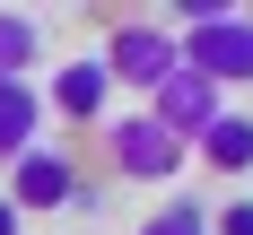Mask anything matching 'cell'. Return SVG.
Instances as JSON below:
<instances>
[{
    "instance_id": "6da1fadb",
    "label": "cell",
    "mask_w": 253,
    "mask_h": 235,
    "mask_svg": "<svg viewBox=\"0 0 253 235\" xmlns=\"http://www.w3.org/2000/svg\"><path fill=\"white\" fill-rule=\"evenodd\" d=\"M96 148H105V166H114L123 183H175L183 157H192L175 131H157L149 113H114V122L96 131Z\"/></svg>"
},
{
    "instance_id": "7a4b0ae2",
    "label": "cell",
    "mask_w": 253,
    "mask_h": 235,
    "mask_svg": "<svg viewBox=\"0 0 253 235\" xmlns=\"http://www.w3.org/2000/svg\"><path fill=\"white\" fill-rule=\"evenodd\" d=\"M96 61H105L114 87H140V96H149L183 52H175V35H166L157 18H114V26H105V44H96Z\"/></svg>"
},
{
    "instance_id": "3957f363",
    "label": "cell",
    "mask_w": 253,
    "mask_h": 235,
    "mask_svg": "<svg viewBox=\"0 0 253 235\" xmlns=\"http://www.w3.org/2000/svg\"><path fill=\"white\" fill-rule=\"evenodd\" d=\"M183 70H201L218 96L227 87H253V18H210V26H183L175 35Z\"/></svg>"
},
{
    "instance_id": "277c9868",
    "label": "cell",
    "mask_w": 253,
    "mask_h": 235,
    "mask_svg": "<svg viewBox=\"0 0 253 235\" xmlns=\"http://www.w3.org/2000/svg\"><path fill=\"white\" fill-rule=\"evenodd\" d=\"M44 113H52V122H70V131H105V122H114V78H105V61H96V52L52 61Z\"/></svg>"
},
{
    "instance_id": "5b68a950",
    "label": "cell",
    "mask_w": 253,
    "mask_h": 235,
    "mask_svg": "<svg viewBox=\"0 0 253 235\" xmlns=\"http://www.w3.org/2000/svg\"><path fill=\"white\" fill-rule=\"evenodd\" d=\"M140 113H149L157 131H175L183 148H192V139H201V131L218 122V113H227V96H218V87H210L201 70H183V61H175V70H166V78L149 87V104H140Z\"/></svg>"
},
{
    "instance_id": "8992f818",
    "label": "cell",
    "mask_w": 253,
    "mask_h": 235,
    "mask_svg": "<svg viewBox=\"0 0 253 235\" xmlns=\"http://www.w3.org/2000/svg\"><path fill=\"white\" fill-rule=\"evenodd\" d=\"M0 192H9V209H18V218H26V209H44V218H52V209L79 201V157L61 148V139H44V148H26L18 166H9V183H0Z\"/></svg>"
},
{
    "instance_id": "52a82bcc",
    "label": "cell",
    "mask_w": 253,
    "mask_h": 235,
    "mask_svg": "<svg viewBox=\"0 0 253 235\" xmlns=\"http://www.w3.org/2000/svg\"><path fill=\"white\" fill-rule=\"evenodd\" d=\"M44 78H0V166H18L26 148H44Z\"/></svg>"
},
{
    "instance_id": "ba28073f",
    "label": "cell",
    "mask_w": 253,
    "mask_h": 235,
    "mask_svg": "<svg viewBox=\"0 0 253 235\" xmlns=\"http://www.w3.org/2000/svg\"><path fill=\"white\" fill-rule=\"evenodd\" d=\"M192 157H201L210 174H227V183H236V174H253V113H236V104H227V113L192 139Z\"/></svg>"
},
{
    "instance_id": "9c48e42d",
    "label": "cell",
    "mask_w": 253,
    "mask_h": 235,
    "mask_svg": "<svg viewBox=\"0 0 253 235\" xmlns=\"http://www.w3.org/2000/svg\"><path fill=\"white\" fill-rule=\"evenodd\" d=\"M52 52H44V18L35 9H0V78H35Z\"/></svg>"
},
{
    "instance_id": "30bf717a",
    "label": "cell",
    "mask_w": 253,
    "mask_h": 235,
    "mask_svg": "<svg viewBox=\"0 0 253 235\" xmlns=\"http://www.w3.org/2000/svg\"><path fill=\"white\" fill-rule=\"evenodd\" d=\"M131 235H210V201H166V209H149Z\"/></svg>"
},
{
    "instance_id": "8fae6325",
    "label": "cell",
    "mask_w": 253,
    "mask_h": 235,
    "mask_svg": "<svg viewBox=\"0 0 253 235\" xmlns=\"http://www.w3.org/2000/svg\"><path fill=\"white\" fill-rule=\"evenodd\" d=\"M210 235H253V201H218L210 209Z\"/></svg>"
},
{
    "instance_id": "7c38bea8",
    "label": "cell",
    "mask_w": 253,
    "mask_h": 235,
    "mask_svg": "<svg viewBox=\"0 0 253 235\" xmlns=\"http://www.w3.org/2000/svg\"><path fill=\"white\" fill-rule=\"evenodd\" d=\"M0 235H26V218L9 209V192H0Z\"/></svg>"
}]
</instances>
